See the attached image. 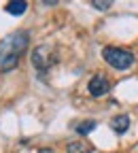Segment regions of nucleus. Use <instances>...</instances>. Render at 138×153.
I'll return each mask as SVG.
<instances>
[{"instance_id": "f257e3e1", "label": "nucleus", "mask_w": 138, "mask_h": 153, "mask_svg": "<svg viewBox=\"0 0 138 153\" xmlns=\"http://www.w3.org/2000/svg\"><path fill=\"white\" fill-rule=\"evenodd\" d=\"M28 41H30V34L24 30H17L0 43V70L2 72H9L19 64V57L26 51Z\"/></svg>"}, {"instance_id": "f03ea898", "label": "nucleus", "mask_w": 138, "mask_h": 153, "mask_svg": "<svg viewBox=\"0 0 138 153\" xmlns=\"http://www.w3.org/2000/svg\"><path fill=\"white\" fill-rule=\"evenodd\" d=\"M102 55H104L106 64H111V66L117 68V70H128V68L134 64V55H132V51L121 49V47H104Z\"/></svg>"}, {"instance_id": "7ed1b4c3", "label": "nucleus", "mask_w": 138, "mask_h": 153, "mask_svg": "<svg viewBox=\"0 0 138 153\" xmlns=\"http://www.w3.org/2000/svg\"><path fill=\"white\" fill-rule=\"evenodd\" d=\"M32 64L38 68V70H49L53 64H55V53L51 47L47 45H41L32 51Z\"/></svg>"}, {"instance_id": "20e7f679", "label": "nucleus", "mask_w": 138, "mask_h": 153, "mask_svg": "<svg viewBox=\"0 0 138 153\" xmlns=\"http://www.w3.org/2000/svg\"><path fill=\"white\" fill-rule=\"evenodd\" d=\"M87 89H89V94L93 96V98H100V96L108 94V89H111V83H108V79H106L104 74H96L93 79L89 81Z\"/></svg>"}, {"instance_id": "39448f33", "label": "nucleus", "mask_w": 138, "mask_h": 153, "mask_svg": "<svg viewBox=\"0 0 138 153\" xmlns=\"http://www.w3.org/2000/svg\"><path fill=\"white\" fill-rule=\"evenodd\" d=\"M111 128L117 134H125L128 128H130V117H128V115H117V117L111 121Z\"/></svg>"}, {"instance_id": "423d86ee", "label": "nucleus", "mask_w": 138, "mask_h": 153, "mask_svg": "<svg viewBox=\"0 0 138 153\" xmlns=\"http://www.w3.org/2000/svg\"><path fill=\"white\" fill-rule=\"evenodd\" d=\"M28 9V2H24V0H13V2H7L4 11L11 13V15H24Z\"/></svg>"}, {"instance_id": "0eeeda50", "label": "nucleus", "mask_w": 138, "mask_h": 153, "mask_svg": "<svg viewBox=\"0 0 138 153\" xmlns=\"http://www.w3.org/2000/svg\"><path fill=\"white\" fill-rule=\"evenodd\" d=\"M66 153H91V147L87 143H70L66 147Z\"/></svg>"}, {"instance_id": "6e6552de", "label": "nucleus", "mask_w": 138, "mask_h": 153, "mask_svg": "<svg viewBox=\"0 0 138 153\" xmlns=\"http://www.w3.org/2000/svg\"><path fill=\"white\" fill-rule=\"evenodd\" d=\"M96 126H98V123H96L93 119H87V121H83V123H79V126H76V132L85 136V134H89V132L96 130Z\"/></svg>"}, {"instance_id": "1a4fd4ad", "label": "nucleus", "mask_w": 138, "mask_h": 153, "mask_svg": "<svg viewBox=\"0 0 138 153\" xmlns=\"http://www.w3.org/2000/svg\"><path fill=\"white\" fill-rule=\"evenodd\" d=\"M91 7H93V9H98V11H106L108 7H113V2H111V0H93Z\"/></svg>"}, {"instance_id": "9d476101", "label": "nucleus", "mask_w": 138, "mask_h": 153, "mask_svg": "<svg viewBox=\"0 0 138 153\" xmlns=\"http://www.w3.org/2000/svg\"><path fill=\"white\" fill-rule=\"evenodd\" d=\"M38 153H53V151H51V149H41Z\"/></svg>"}]
</instances>
